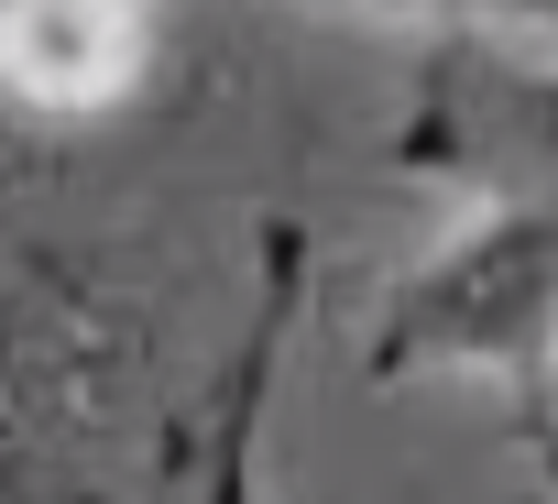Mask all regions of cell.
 Listing matches in <instances>:
<instances>
[{"label": "cell", "mask_w": 558, "mask_h": 504, "mask_svg": "<svg viewBox=\"0 0 558 504\" xmlns=\"http://www.w3.org/2000/svg\"><path fill=\"white\" fill-rule=\"evenodd\" d=\"M362 373L373 384L493 373L514 395H547V373H558V197H482L384 297Z\"/></svg>", "instance_id": "6da1fadb"}, {"label": "cell", "mask_w": 558, "mask_h": 504, "mask_svg": "<svg viewBox=\"0 0 558 504\" xmlns=\"http://www.w3.org/2000/svg\"><path fill=\"white\" fill-rule=\"evenodd\" d=\"M143 67V0H23L0 12V88L34 110H99Z\"/></svg>", "instance_id": "3957f363"}, {"label": "cell", "mask_w": 558, "mask_h": 504, "mask_svg": "<svg viewBox=\"0 0 558 504\" xmlns=\"http://www.w3.org/2000/svg\"><path fill=\"white\" fill-rule=\"evenodd\" d=\"M318 12H416V23H482V34H558V0H318Z\"/></svg>", "instance_id": "5b68a950"}, {"label": "cell", "mask_w": 558, "mask_h": 504, "mask_svg": "<svg viewBox=\"0 0 558 504\" xmlns=\"http://www.w3.org/2000/svg\"><path fill=\"white\" fill-rule=\"evenodd\" d=\"M296 286H307V241L296 230H263V297H252V329H241L230 384H219V428H208L197 504H263V406H274V351H286Z\"/></svg>", "instance_id": "277c9868"}, {"label": "cell", "mask_w": 558, "mask_h": 504, "mask_svg": "<svg viewBox=\"0 0 558 504\" xmlns=\"http://www.w3.org/2000/svg\"><path fill=\"white\" fill-rule=\"evenodd\" d=\"M395 165L482 197H558V67L438 56L395 110Z\"/></svg>", "instance_id": "7a4b0ae2"}, {"label": "cell", "mask_w": 558, "mask_h": 504, "mask_svg": "<svg viewBox=\"0 0 558 504\" xmlns=\"http://www.w3.org/2000/svg\"><path fill=\"white\" fill-rule=\"evenodd\" d=\"M0 12H23V0H0Z\"/></svg>", "instance_id": "8992f818"}]
</instances>
